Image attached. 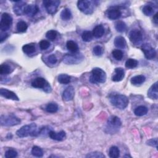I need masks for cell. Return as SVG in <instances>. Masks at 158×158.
<instances>
[{"label":"cell","mask_w":158,"mask_h":158,"mask_svg":"<svg viewBox=\"0 0 158 158\" xmlns=\"http://www.w3.org/2000/svg\"><path fill=\"white\" fill-rule=\"evenodd\" d=\"M48 61L51 64H55L57 61V59L54 54H51L48 57Z\"/></svg>","instance_id":"ee69618b"},{"label":"cell","mask_w":158,"mask_h":158,"mask_svg":"<svg viewBox=\"0 0 158 158\" xmlns=\"http://www.w3.org/2000/svg\"><path fill=\"white\" fill-rule=\"evenodd\" d=\"M113 56L114 58H115L116 60H120L122 59L123 57V53L122 51L120 50H115L112 53Z\"/></svg>","instance_id":"ab89813d"},{"label":"cell","mask_w":158,"mask_h":158,"mask_svg":"<svg viewBox=\"0 0 158 158\" xmlns=\"http://www.w3.org/2000/svg\"><path fill=\"white\" fill-rule=\"evenodd\" d=\"M16 3L13 7L14 13L17 16H22L24 14V11L26 8V3L22 1H15Z\"/></svg>","instance_id":"5bb4252c"},{"label":"cell","mask_w":158,"mask_h":158,"mask_svg":"<svg viewBox=\"0 0 158 158\" xmlns=\"http://www.w3.org/2000/svg\"><path fill=\"white\" fill-rule=\"evenodd\" d=\"M58 110V106L55 103H50L46 106V111L50 113H55Z\"/></svg>","instance_id":"83f0119b"},{"label":"cell","mask_w":158,"mask_h":158,"mask_svg":"<svg viewBox=\"0 0 158 158\" xmlns=\"http://www.w3.org/2000/svg\"><path fill=\"white\" fill-rule=\"evenodd\" d=\"M17 156V152L13 149H10L8 150L5 153V157L6 158H13L16 157Z\"/></svg>","instance_id":"60d3db41"},{"label":"cell","mask_w":158,"mask_h":158,"mask_svg":"<svg viewBox=\"0 0 158 158\" xmlns=\"http://www.w3.org/2000/svg\"><path fill=\"white\" fill-rule=\"evenodd\" d=\"M111 104L120 109H124L129 104V100L125 95L120 94H111L109 96Z\"/></svg>","instance_id":"7a4b0ae2"},{"label":"cell","mask_w":158,"mask_h":158,"mask_svg":"<svg viewBox=\"0 0 158 158\" xmlns=\"http://www.w3.org/2000/svg\"><path fill=\"white\" fill-rule=\"evenodd\" d=\"M16 135L20 138L27 137L28 136L36 137L39 135V131L36 130V125L35 123L29 125H24L18 130L16 132Z\"/></svg>","instance_id":"3957f363"},{"label":"cell","mask_w":158,"mask_h":158,"mask_svg":"<svg viewBox=\"0 0 158 158\" xmlns=\"http://www.w3.org/2000/svg\"><path fill=\"white\" fill-rule=\"evenodd\" d=\"M75 95L74 88L72 86H69L65 89L63 93V98L66 101L72 100Z\"/></svg>","instance_id":"2e32d148"},{"label":"cell","mask_w":158,"mask_h":158,"mask_svg":"<svg viewBox=\"0 0 158 158\" xmlns=\"http://www.w3.org/2000/svg\"><path fill=\"white\" fill-rule=\"evenodd\" d=\"M147 144L149 146H151V147H156L157 148V138H153L151 140H149L147 141Z\"/></svg>","instance_id":"f6af8a7d"},{"label":"cell","mask_w":158,"mask_h":158,"mask_svg":"<svg viewBox=\"0 0 158 158\" xmlns=\"http://www.w3.org/2000/svg\"><path fill=\"white\" fill-rule=\"evenodd\" d=\"M57 35V33L56 30H49L48 32H47V33H46V37L48 40L54 41L56 39Z\"/></svg>","instance_id":"74e56055"},{"label":"cell","mask_w":158,"mask_h":158,"mask_svg":"<svg viewBox=\"0 0 158 158\" xmlns=\"http://www.w3.org/2000/svg\"><path fill=\"white\" fill-rule=\"evenodd\" d=\"M157 15H158V13H156V14H155V16H154V17H153V22H154V23L156 24V25H157V22H158Z\"/></svg>","instance_id":"7dc6e473"},{"label":"cell","mask_w":158,"mask_h":158,"mask_svg":"<svg viewBox=\"0 0 158 158\" xmlns=\"http://www.w3.org/2000/svg\"><path fill=\"white\" fill-rule=\"evenodd\" d=\"M60 17L64 20H69L72 18V13L69 9H64L60 13Z\"/></svg>","instance_id":"4316f807"},{"label":"cell","mask_w":158,"mask_h":158,"mask_svg":"<svg viewBox=\"0 0 158 158\" xmlns=\"http://www.w3.org/2000/svg\"><path fill=\"white\" fill-rule=\"evenodd\" d=\"M148 96L152 100H157L158 91H157V82L154 83L150 88L148 91Z\"/></svg>","instance_id":"ffe728a7"},{"label":"cell","mask_w":158,"mask_h":158,"mask_svg":"<svg viewBox=\"0 0 158 158\" xmlns=\"http://www.w3.org/2000/svg\"><path fill=\"white\" fill-rule=\"evenodd\" d=\"M39 46H40V48H41V50H46L48 49V48L50 47V43L47 41V40H42L40 43H39Z\"/></svg>","instance_id":"7bdbcfd3"},{"label":"cell","mask_w":158,"mask_h":158,"mask_svg":"<svg viewBox=\"0 0 158 158\" xmlns=\"http://www.w3.org/2000/svg\"><path fill=\"white\" fill-rule=\"evenodd\" d=\"M66 46H67V50H69V51L73 53L77 52L79 50L78 45L75 42L72 41V40L67 41L66 43Z\"/></svg>","instance_id":"484cf974"},{"label":"cell","mask_w":158,"mask_h":158,"mask_svg":"<svg viewBox=\"0 0 158 158\" xmlns=\"http://www.w3.org/2000/svg\"><path fill=\"white\" fill-rule=\"evenodd\" d=\"M83 56L80 53L67 54L64 56L63 61L67 64H77L83 60Z\"/></svg>","instance_id":"ba28073f"},{"label":"cell","mask_w":158,"mask_h":158,"mask_svg":"<svg viewBox=\"0 0 158 158\" xmlns=\"http://www.w3.org/2000/svg\"><path fill=\"white\" fill-rule=\"evenodd\" d=\"M141 50L144 54L145 57L149 60L153 59L156 56V50L149 44L143 45L141 46Z\"/></svg>","instance_id":"8fae6325"},{"label":"cell","mask_w":158,"mask_h":158,"mask_svg":"<svg viewBox=\"0 0 158 158\" xmlns=\"http://www.w3.org/2000/svg\"><path fill=\"white\" fill-rule=\"evenodd\" d=\"M94 3L88 0H82L77 3V7L79 10L85 14H90L94 11Z\"/></svg>","instance_id":"52a82bcc"},{"label":"cell","mask_w":158,"mask_h":158,"mask_svg":"<svg viewBox=\"0 0 158 158\" xmlns=\"http://www.w3.org/2000/svg\"><path fill=\"white\" fill-rule=\"evenodd\" d=\"M0 94H1L2 96H3L4 98H7L8 100H16V101L19 100L18 96L15 93H14L12 91H10L8 89H6V88L0 89Z\"/></svg>","instance_id":"9a60e30c"},{"label":"cell","mask_w":158,"mask_h":158,"mask_svg":"<svg viewBox=\"0 0 158 158\" xmlns=\"http://www.w3.org/2000/svg\"><path fill=\"white\" fill-rule=\"evenodd\" d=\"M129 39L133 44H138L143 40L142 33L138 29H133L129 33Z\"/></svg>","instance_id":"7c38bea8"},{"label":"cell","mask_w":158,"mask_h":158,"mask_svg":"<svg viewBox=\"0 0 158 158\" xmlns=\"http://www.w3.org/2000/svg\"><path fill=\"white\" fill-rule=\"evenodd\" d=\"M20 122V119L13 114L3 115L0 117V123L2 126H14L19 124Z\"/></svg>","instance_id":"5b68a950"},{"label":"cell","mask_w":158,"mask_h":158,"mask_svg":"<svg viewBox=\"0 0 158 158\" xmlns=\"http://www.w3.org/2000/svg\"><path fill=\"white\" fill-rule=\"evenodd\" d=\"M143 13L145 16H150L154 13V9L151 5H145L143 8Z\"/></svg>","instance_id":"1f68e13d"},{"label":"cell","mask_w":158,"mask_h":158,"mask_svg":"<svg viewBox=\"0 0 158 158\" xmlns=\"http://www.w3.org/2000/svg\"><path fill=\"white\" fill-rule=\"evenodd\" d=\"M57 80L60 83L66 85L70 82V77L67 74H60Z\"/></svg>","instance_id":"f1b7e54d"},{"label":"cell","mask_w":158,"mask_h":158,"mask_svg":"<svg viewBox=\"0 0 158 158\" xmlns=\"http://www.w3.org/2000/svg\"><path fill=\"white\" fill-rule=\"evenodd\" d=\"M145 80H146V77L144 76L138 75L132 77L130 80V82L133 85H141L143 83H144Z\"/></svg>","instance_id":"603a6c76"},{"label":"cell","mask_w":158,"mask_h":158,"mask_svg":"<svg viewBox=\"0 0 158 158\" xmlns=\"http://www.w3.org/2000/svg\"><path fill=\"white\" fill-rule=\"evenodd\" d=\"M109 155L111 158H117L119 157L120 151L117 147H112L109 150Z\"/></svg>","instance_id":"836d02e7"},{"label":"cell","mask_w":158,"mask_h":158,"mask_svg":"<svg viewBox=\"0 0 158 158\" xmlns=\"http://www.w3.org/2000/svg\"><path fill=\"white\" fill-rule=\"evenodd\" d=\"M114 45L115 46L118 48H120V49H124L126 47L127 42L125 39L121 36H117V37L114 40Z\"/></svg>","instance_id":"7402d4cb"},{"label":"cell","mask_w":158,"mask_h":158,"mask_svg":"<svg viewBox=\"0 0 158 158\" xmlns=\"http://www.w3.org/2000/svg\"><path fill=\"white\" fill-rule=\"evenodd\" d=\"M13 23V17L8 13H3L0 22V29L2 32H6L11 28Z\"/></svg>","instance_id":"30bf717a"},{"label":"cell","mask_w":158,"mask_h":158,"mask_svg":"<svg viewBox=\"0 0 158 158\" xmlns=\"http://www.w3.org/2000/svg\"><path fill=\"white\" fill-rule=\"evenodd\" d=\"M8 36V34L6 32H2L0 33V42L2 43L5 40H6Z\"/></svg>","instance_id":"bcb514c9"},{"label":"cell","mask_w":158,"mask_h":158,"mask_svg":"<svg viewBox=\"0 0 158 158\" xmlns=\"http://www.w3.org/2000/svg\"><path fill=\"white\" fill-rule=\"evenodd\" d=\"M104 32H105V30H104V27L101 25H98L94 28L92 33H93V36H94L95 38L99 39L103 36Z\"/></svg>","instance_id":"44dd1931"},{"label":"cell","mask_w":158,"mask_h":158,"mask_svg":"<svg viewBox=\"0 0 158 158\" xmlns=\"http://www.w3.org/2000/svg\"><path fill=\"white\" fill-rule=\"evenodd\" d=\"M116 29L120 33L124 32L127 30L126 23L122 21H119L116 23Z\"/></svg>","instance_id":"f546056e"},{"label":"cell","mask_w":158,"mask_h":158,"mask_svg":"<svg viewBox=\"0 0 158 158\" xmlns=\"http://www.w3.org/2000/svg\"><path fill=\"white\" fill-rule=\"evenodd\" d=\"M93 54L95 56H101L102 54L103 53V48L101 46H96L94 47L93 50Z\"/></svg>","instance_id":"b9f144b4"},{"label":"cell","mask_w":158,"mask_h":158,"mask_svg":"<svg viewBox=\"0 0 158 158\" xmlns=\"http://www.w3.org/2000/svg\"><path fill=\"white\" fill-rule=\"evenodd\" d=\"M115 74L113 76L112 80L114 82H120L125 77V71L122 68H116L115 69Z\"/></svg>","instance_id":"d6986e66"},{"label":"cell","mask_w":158,"mask_h":158,"mask_svg":"<svg viewBox=\"0 0 158 158\" xmlns=\"http://www.w3.org/2000/svg\"><path fill=\"white\" fill-rule=\"evenodd\" d=\"M32 86L36 88L43 89L45 91L50 93L51 91V87L45 79L42 77H37L32 82Z\"/></svg>","instance_id":"8992f818"},{"label":"cell","mask_w":158,"mask_h":158,"mask_svg":"<svg viewBox=\"0 0 158 158\" xmlns=\"http://www.w3.org/2000/svg\"><path fill=\"white\" fill-rule=\"evenodd\" d=\"M32 154L35 157H41L43 156V151L42 148L37 147V146H35L33 147L32 150Z\"/></svg>","instance_id":"4dcf8cb0"},{"label":"cell","mask_w":158,"mask_h":158,"mask_svg":"<svg viewBox=\"0 0 158 158\" xmlns=\"http://www.w3.org/2000/svg\"><path fill=\"white\" fill-rule=\"evenodd\" d=\"M121 125L122 122L120 119L116 116H112L107 121L105 132L107 134H115L120 130Z\"/></svg>","instance_id":"6da1fadb"},{"label":"cell","mask_w":158,"mask_h":158,"mask_svg":"<svg viewBox=\"0 0 158 158\" xmlns=\"http://www.w3.org/2000/svg\"><path fill=\"white\" fill-rule=\"evenodd\" d=\"M22 50L25 53L27 54H30L35 51L36 48L35 46L33 44H27L23 46Z\"/></svg>","instance_id":"d4e9b609"},{"label":"cell","mask_w":158,"mask_h":158,"mask_svg":"<svg viewBox=\"0 0 158 158\" xmlns=\"http://www.w3.org/2000/svg\"><path fill=\"white\" fill-rule=\"evenodd\" d=\"M93 33L90 31H85L82 35V38L83 41L85 42H90L93 39Z\"/></svg>","instance_id":"d590c367"},{"label":"cell","mask_w":158,"mask_h":158,"mask_svg":"<svg viewBox=\"0 0 158 158\" xmlns=\"http://www.w3.org/2000/svg\"><path fill=\"white\" fill-rule=\"evenodd\" d=\"M11 72V69L8 64H2L0 67V74L2 75H8Z\"/></svg>","instance_id":"8d00e7d4"},{"label":"cell","mask_w":158,"mask_h":158,"mask_svg":"<svg viewBox=\"0 0 158 158\" xmlns=\"http://www.w3.org/2000/svg\"><path fill=\"white\" fill-rule=\"evenodd\" d=\"M138 64V60L134 59H129L125 63V67L129 69H133L136 67Z\"/></svg>","instance_id":"d6a6232c"},{"label":"cell","mask_w":158,"mask_h":158,"mask_svg":"<svg viewBox=\"0 0 158 158\" xmlns=\"http://www.w3.org/2000/svg\"><path fill=\"white\" fill-rule=\"evenodd\" d=\"M60 3V1L58 0H45L43 2L47 13L50 14H54L56 13Z\"/></svg>","instance_id":"9c48e42d"},{"label":"cell","mask_w":158,"mask_h":158,"mask_svg":"<svg viewBox=\"0 0 158 158\" xmlns=\"http://www.w3.org/2000/svg\"><path fill=\"white\" fill-rule=\"evenodd\" d=\"M87 157H91V158H103L105 157V156L100 152L98 151H94L90 153H88L87 156Z\"/></svg>","instance_id":"f35d334b"},{"label":"cell","mask_w":158,"mask_h":158,"mask_svg":"<svg viewBox=\"0 0 158 158\" xmlns=\"http://www.w3.org/2000/svg\"><path fill=\"white\" fill-rule=\"evenodd\" d=\"M48 135L49 137L56 141H63V140L65 139L66 134V132L64 131H60L59 132H56L54 131H50L48 132Z\"/></svg>","instance_id":"ac0fdd59"},{"label":"cell","mask_w":158,"mask_h":158,"mask_svg":"<svg viewBox=\"0 0 158 158\" xmlns=\"http://www.w3.org/2000/svg\"><path fill=\"white\" fill-rule=\"evenodd\" d=\"M148 109L144 106H140L137 107L134 111V113L137 116H143L147 114Z\"/></svg>","instance_id":"cb8c5ba5"},{"label":"cell","mask_w":158,"mask_h":158,"mask_svg":"<svg viewBox=\"0 0 158 158\" xmlns=\"http://www.w3.org/2000/svg\"><path fill=\"white\" fill-rule=\"evenodd\" d=\"M106 80V72L101 69L95 67L93 69L90 77V82L92 83H104Z\"/></svg>","instance_id":"277c9868"},{"label":"cell","mask_w":158,"mask_h":158,"mask_svg":"<svg viewBox=\"0 0 158 158\" xmlns=\"http://www.w3.org/2000/svg\"><path fill=\"white\" fill-rule=\"evenodd\" d=\"M106 16L107 17L111 20H116L120 17L122 15L120 10L116 7L109 8L106 11Z\"/></svg>","instance_id":"4fadbf2b"},{"label":"cell","mask_w":158,"mask_h":158,"mask_svg":"<svg viewBox=\"0 0 158 158\" xmlns=\"http://www.w3.org/2000/svg\"><path fill=\"white\" fill-rule=\"evenodd\" d=\"M39 8L37 5H26L25 11H24V14H26L29 17H33L38 13Z\"/></svg>","instance_id":"e0dca14e"},{"label":"cell","mask_w":158,"mask_h":158,"mask_svg":"<svg viewBox=\"0 0 158 158\" xmlns=\"http://www.w3.org/2000/svg\"><path fill=\"white\" fill-rule=\"evenodd\" d=\"M28 28L26 22L24 21H19L17 23V30L19 32H25Z\"/></svg>","instance_id":"e575fe53"}]
</instances>
